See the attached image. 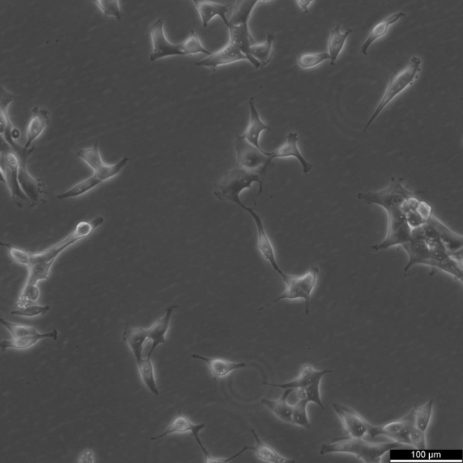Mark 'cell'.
<instances>
[{
    "label": "cell",
    "instance_id": "f1b7e54d",
    "mask_svg": "<svg viewBox=\"0 0 463 463\" xmlns=\"http://www.w3.org/2000/svg\"><path fill=\"white\" fill-rule=\"evenodd\" d=\"M406 16L405 12H399L394 13V15L389 16L382 21L376 23L372 30L370 31L369 35L366 39L365 43L363 44L361 49V54L363 55H368V51L370 45H372L377 39L385 36L390 26L398 22L400 19Z\"/></svg>",
    "mask_w": 463,
    "mask_h": 463
},
{
    "label": "cell",
    "instance_id": "e0dca14e",
    "mask_svg": "<svg viewBox=\"0 0 463 463\" xmlns=\"http://www.w3.org/2000/svg\"><path fill=\"white\" fill-rule=\"evenodd\" d=\"M241 61H248V57L234 44L228 42L223 48L195 64L197 67L209 68L215 70L220 66L227 65Z\"/></svg>",
    "mask_w": 463,
    "mask_h": 463
},
{
    "label": "cell",
    "instance_id": "6da1fadb",
    "mask_svg": "<svg viewBox=\"0 0 463 463\" xmlns=\"http://www.w3.org/2000/svg\"><path fill=\"white\" fill-rule=\"evenodd\" d=\"M104 218L97 216L91 221H82L73 232L57 243L41 253L30 254L28 264V278L25 287H36L39 281L48 280L51 267L57 258L73 244L88 237L93 231L101 227Z\"/></svg>",
    "mask_w": 463,
    "mask_h": 463
},
{
    "label": "cell",
    "instance_id": "8992f818",
    "mask_svg": "<svg viewBox=\"0 0 463 463\" xmlns=\"http://www.w3.org/2000/svg\"><path fill=\"white\" fill-rule=\"evenodd\" d=\"M414 196L415 195L403 185L401 180H395L394 177L391 178V182L387 188L358 195L359 200L363 202L378 205L386 211L401 209L403 205Z\"/></svg>",
    "mask_w": 463,
    "mask_h": 463
},
{
    "label": "cell",
    "instance_id": "f6af8a7d",
    "mask_svg": "<svg viewBox=\"0 0 463 463\" xmlns=\"http://www.w3.org/2000/svg\"><path fill=\"white\" fill-rule=\"evenodd\" d=\"M0 244H1V246L8 249L9 254L12 261H15L19 264H22V265L28 266L30 261V254L26 252V251L23 249L12 246V245L10 243L1 242Z\"/></svg>",
    "mask_w": 463,
    "mask_h": 463
},
{
    "label": "cell",
    "instance_id": "30bf717a",
    "mask_svg": "<svg viewBox=\"0 0 463 463\" xmlns=\"http://www.w3.org/2000/svg\"><path fill=\"white\" fill-rule=\"evenodd\" d=\"M19 160L16 152L12 149L8 144L3 145V147L2 145L1 165H0L2 181L8 185L13 198H21V200L26 202L30 201L19 183Z\"/></svg>",
    "mask_w": 463,
    "mask_h": 463
},
{
    "label": "cell",
    "instance_id": "cb8c5ba5",
    "mask_svg": "<svg viewBox=\"0 0 463 463\" xmlns=\"http://www.w3.org/2000/svg\"><path fill=\"white\" fill-rule=\"evenodd\" d=\"M193 2L200 16L204 28H207L211 19L217 16L221 17L224 24L229 28V23L226 16L229 11L228 5L211 2L209 0H193Z\"/></svg>",
    "mask_w": 463,
    "mask_h": 463
},
{
    "label": "cell",
    "instance_id": "7dc6e473",
    "mask_svg": "<svg viewBox=\"0 0 463 463\" xmlns=\"http://www.w3.org/2000/svg\"><path fill=\"white\" fill-rule=\"evenodd\" d=\"M313 0H296V3L300 6L303 13H308L309 6L313 3Z\"/></svg>",
    "mask_w": 463,
    "mask_h": 463
},
{
    "label": "cell",
    "instance_id": "7c38bea8",
    "mask_svg": "<svg viewBox=\"0 0 463 463\" xmlns=\"http://www.w3.org/2000/svg\"><path fill=\"white\" fill-rule=\"evenodd\" d=\"M412 426L411 417L408 414L405 418L389 422L385 425L376 426L369 423L368 435L372 439L379 435H385L400 444L410 446L409 435Z\"/></svg>",
    "mask_w": 463,
    "mask_h": 463
},
{
    "label": "cell",
    "instance_id": "bcb514c9",
    "mask_svg": "<svg viewBox=\"0 0 463 463\" xmlns=\"http://www.w3.org/2000/svg\"><path fill=\"white\" fill-rule=\"evenodd\" d=\"M410 446L419 449V451H426L427 448L426 433L420 431L416 428L413 424L411 428V433L409 435Z\"/></svg>",
    "mask_w": 463,
    "mask_h": 463
},
{
    "label": "cell",
    "instance_id": "d4e9b609",
    "mask_svg": "<svg viewBox=\"0 0 463 463\" xmlns=\"http://www.w3.org/2000/svg\"><path fill=\"white\" fill-rule=\"evenodd\" d=\"M205 427H206V425L204 423L195 424L188 417L180 413L171 422L169 426L164 430L163 433L155 436V437H151V440H158L171 434L188 433H191L194 436V438H196L198 437V435H200V433Z\"/></svg>",
    "mask_w": 463,
    "mask_h": 463
},
{
    "label": "cell",
    "instance_id": "7a4b0ae2",
    "mask_svg": "<svg viewBox=\"0 0 463 463\" xmlns=\"http://www.w3.org/2000/svg\"><path fill=\"white\" fill-rule=\"evenodd\" d=\"M403 445L399 442H370L363 438L346 437L334 440L321 446L320 454L349 453L366 463H379L387 453Z\"/></svg>",
    "mask_w": 463,
    "mask_h": 463
},
{
    "label": "cell",
    "instance_id": "8d00e7d4",
    "mask_svg": "<svg viewBox=\"0 0 463 463\" xmlns=\"http://www.w3.org/2000/svg\"><path fill=\"white\" fill-rule=\"evenodd\" d=\"M101 183H102V182L100 180H98L95 176H92L87 178V180L77 183L70 189L66 191L65 193L58 195L57 198L63 200L70 198L81 196L86 193H88L90 190L95 189Z\"/></svg>",
    "mask_w": 463,
    "mask_h": 463
},
{
    "label": "cell",
    "instance_id": "5b68a950",
    "mask_svg": "<svg viewBox=\"0 0 463 463\" xmlns=\"http://www.w3.org/2000/svg\"><path fill=\"white\" fill-rule=\"evenodd\" d=\"M319 273V267H312L301 276L284 274L281 277L285 287L281 295L272 303L283 300H303L305 304L304 312L308 314L310 299L316 285Z\"/></svg>",
    "mask_w": 463,
    "mask_h": 463
},
{
    "label": "cell",
    "instance_id": "9a60e30c",
    "mask_svg": "<svg viewBox=\"0 0 463 463\" xmlns=\"http://www.w3.org/2000/svg\"><path fill=\"white\" fill-rule=\"evenodd\" d=\"M332 372V370H319L315 369L312 365L305 363L301 367L299 375L294 380L283 384L263 382V385L283 390L288 388L304 390L315 385V384L321 383L324 375Z\"/></svg>",
    "mask_w": 463,
    "mask_h": 463
},
{
    "label": "cell",
    "instance_id": "e575fe53",
    "mask_svg": "<svg viewBox=\"0 0 463 463\" xmlns=\"http://www.w3.org/2000/svg\"><path fill=\"white\" fill-rule=\"evenodd\" d=\"M136 362L144 385L151 393L155 395H160L155 376L153 363H152L151 358L149 357L147 359L142 358L136 361Z\"/></svg>",
    "mask_w": 463,
    "mask_h": 463
},
{
    "label": "cell",
    "instance_id": "d6986e66",
    "mask_svg": "<svg viewBox=\"0 0 463 463\" xmlns=\"http://www.w3.org/2000/svg\"><path fill=\"white\" fill-rule=\"evenodd\" d=\"M299 141V134L296 133V132H290L286 137L285 142L276 150L271 152L270 161L272 162L275 158H295L301 164L303 173L308 174L313 167L302 155L299 148V144H297Z\"/></svg>",
    "mask_w": 463,
    "mask_h": 463
},
{
    "label": "cell",
    "instance_id": "44dd1931",
    "mask_svg": "<svg viewBox=\"0 0 463 463\" xmlns=\"http://www.w3.org/2000/svg\"><path fill=\"white\" fill-rule=\"evenodd\" d=\"M178 305H171L169 307L165 312L164 316L161 319H158L151 327L148 329L149 341L151 342V349L148 354V357L151 358L153 354L155 348L160 345H163L167 342L165 336L169 332L170 328V323L171 316H173L175 309L178 308Z\"/></svg>",
    "mask_w": 463,
    "mask_h": 463
},
{
    "label": "cell",
    "instance_id": "d590c367",
    "mask_svg": "<svg viewBox=\"0 0 463 463\" xmlns=\"http://www.w3.org/2000/svg\"><path fill=\"white\" fill-rule=\"evenodd\" d=\"M274 39V36L268 34L265 42L256 43L250 46L249 55L259 62L262 66L267 65L270 61L271 54H272Z\"/></svg>",
    "mask_w": 463,
    "mask_h": 463
},
{
    "label": "cell",
    "instance_id": "2e32d148",
    "mask_svg": "<svg viewBox=\"0 0 463 463\" xmlns=\"http://www.w3.org/2000/svg\"><path fill=\"white\" fill-rule=\"evenodd\" d=\"M31 152L23 151L17 154L19 160L18 180L21 187L30 202H37L43 193V183L41 180L32 177L26 167V158Z\"/></svg>",
    "mask_w": 463,
    "mask_h": 463
},
{
    "label": "cell",
    "instance_id": "60d3db41",
    "mask_svg": "<svg viewBox=\"0 0 463 463\" xmlns=\"http://www.w3.org/2000/svg\"><path fill=\"white\" fill-rule=\"evenodd\" d=\"M0 322H1L2 325L8 328L10 333L15 339H21V337L26 336L37 335L39 334L35 327L12 323L5 320L4 319H0Z\"/></svg>",
    "mask_w": 463,
    "mask_h": 463
},
{
    "label": "cell",
    "instance_id": "4316f807",
    "mask_svg": "<svg viewBox=\"0 0 463 463\" xmlns=\"http://www.w3.org/2000/svg\"><path fill=\"white\" fill-rule=\"evenodd\" d=\"M249 105L250 111L249 122L242 136L246 138L249 142L253 144L256 148L262 149L260 145L261 134L263 131L270 130V128L261 120L259 112H258L255 107L253 99H251Z\"/></svg>",
    "mask_w": 463,
    "mask_h": 463
},
{
    "label": "cell",
    "instance_id": "8fae6325",
    "mask_svg": "<svg viewBox=\"0 0 463 463\" xmlns=\"http://www.w3.org/2000/svg\"><path fill=\"white\" fill-rule=\"evenodd\" d=\"M150 36L153 45V50L150 55V62H155L158 59L170 56H185L182 43L173 44L168 41L164 32L163 19H158L152 24Z\"/></svg>",
    "mask_w": 463,
    "mask_h": 463
},
{
    "label": "cell",
    "instance_id": "3957f363",
    "mask_svg": "<svg viewBox=\"0 0 463 463\" xmlns=\"http://www.w3.org/2000/svg\"><path fill=\"white\" fill-rule=\"evenodd\" d=\"M265 173H251L240 167L229 169L214 185V194L218 200L234 202L240 206V194L245 189L260 185L259 195L263 191V177Z\"/></svg>",
    "mask_w": 463,
    "mask_h": 463
},
{
    "label": "cell",
    "instance_id": "1f68e13d",
    "mask_svg": "<svg viewBox=\"0 0 463 463\" xmlns=\"http://www.w3.org/2000/svg\"><path fill=\"white\" fill-rule=\"evenodd\" d=\"M46 339L57 340L58 339L57 330L54 329L51 332L48 334L39 333L37 335L26 336L21 337V339H13L10 341L4 340L1 341V343H0V347H1V349L3 350V352L8 348L24 350L34 346L39 340Z\"/></svg>",
    "mask_w": 463,
    "mask_h": 463
},
{
    "label": "cell",
    "instance_id": "f35d334b",
    "mask_svg": "<svg viewBox=\"0 0 463 463\" xmlns=\"http://www.w3.org/2000/svg\"><path fill=\"white\" fill-rule=\"evenodd\" d=\"M308 402L304 399H299L294 406L292 413V424L306 429L310 428L307 407Z\"/></svg>",
    "mask_w": 463,
    "mask_h": 463
},
{
    "label": "cell",
    "instance_id": "7402d4cb",
    "mask_svg": "<svg viewBox=\"0 0 463 463\" xmlns=\"http://www.w3.org/2000/svg\"><path fill=\"white\" fill-rule=\"evenodd\" d=\"M191 358L201 360L207 363L211 376L215 379H223L230 373L243 368L247 365L244 362H235L223 359L209 358L200 355H191Z\"/></svg>",
    "mask_w": 463,
    "mask_h": 463
},
{
    "label": "cell",
    "instance_id": "836d02e7",
    "mask_svg": "<svg viewBox=\"0 0 463 463\" xmlns=\"http://www.w3.org/2000/svg\"><path fill=\"white\" fill-rule=\"evenodd\" d=\"M260 2L267 3L269 1H263V0H241V1H236L233 15H232L229 21V26L242 24L248 25L251 12H253L256 5Z\"/></svg>",
    "mask_w": 463,
    "mask_h": 463
},
{
    "label": "cell",
    "instance_id": "4dcf8cb0",
    "mask_svg": "<svg viewBox=\"0 0 463 463\" xmlns=\"http://www.w3.org/2000/svg\"><path fill=\"white\" fill-rule=\"evenodd\" d=\"M352 29H348L345 32H341L340 25H337L330 30L328 41V50L330 56V65L334 66L335 62L341 55L345 46L347 39L352 35Z\"/></svg>",
    "mask_w": 463,
    "mask_h": 463
},
{
    "label": "cell",
    "instance_id": "d6a6232c",
    "mask_svg": "<svg viewBox=\"0 0 463 463\" xmlns=\"http://www.w3.org/2000/svg\"><path fill=\"white\" fill-rule=\"evenodd\" d=\"M434 400L430 399L419 407H415L408 414L411 417L413 426L423 433H426L431 421L433 413Z\"/></svg>",
    "mask_w": 463,
    "mask_h": 463
},
{
    "label": "cell",
    "instance_id": "277c9868",
    "mask_svg": "<svg viewBox=\"0 0 463 463\" xmlns=\"http://www.w3.org/2000/svg\"><path fill=\"white\" fill-rule=\"evenodd\" d=\"M422 59L419 57L414 56L409 59L406 67L401 70L398 74L390 79L387 88L384 93L381 100L377 106L372 117L366 125L363 133L365 134L370 125L375 120L387 106L394 99L404 91L409 86H412L416 80H418L422 70Z\"/></svg>",
    "mask_w": 463,
    "mask_h": 463
},
{
    "label": "cell",
    "instance_id": "4fadbf2b",
    "mask_svg": "<svg viewBox=\"0 0 463 463\" xmlns=\"http://www.w3.org/2000/svg\"><path fill=\"white\" fill-rule=\"evenodd\" d=\"M333 408L349 436L363 438L368 435L369 422L355 410L339 403H334Z\"/></svg>",
    "mask_w": 463,
    "mask_h": 463
},
{
    "label": "cell",
    "instance_id": "83f0119b",
    "mask_svg": "<svg viewBox=\"0 0 463 463\" xmlns=\"http://www.w3.org/2000/svg\"><path fill=\"white\" fill-rule=\"evenodd\" d=\"M123 340L131 348L135 360H140L143 358L142 352L145 343L149 341L148 329L130 328L128 324L124 329Z\"/></svg>",
    "mask_w": 463,
    "mask_h": 463
},
{
    "label": "cell",
    "instance_id": "ac0fdd59",
    "mask_svg": "<svg viewBox=\"0 0 463 463\" xmlns=\"http://www.w3.org/2000/svg\"><path fill=\"white\" fill-rule=\"evenodd\" d=\"M408 256V263L404 269V272L415 265H426L433 269V259L431 252L426 241L422 238L412 237L411 240L403 245Z\"/></svg>",
    "mask_w": 463,
    "mask_h": 463
},
{
    "label": "cell",
    "instance_id": "74e56055",
    "mask_svg": "<svg viewBox=\"0 0 463 463\" xmlns=\"http://www.w3.org/2000/svg\"><path fill=\"white\" fill-rule=\"evenodd\" d=\"M330 59L328 53L326 52L303 53L297 58V65L303 69H310Z\"/></svg>",
    "mask_w": 463,
    "mask_h": 463
},
{
    "label": "cell",
    "instance_id": "ab89813d",
    "mask_svg": "<svg viewBox=\"0 0 463 463\" xmlns=\"http://www.w3.org/2000/svg\"><path fill=\"white\" fill-rule=\"evenodd\" d=\"M182 44L185 55L203 54L209 57L211 55V53L204 48L200 39L198 38L194 30L191 31L189 37Z\"/></svg>",
    "mask_w": 463,
    "mask_h": 463
},
{
    "label": "cell",
    "instance_id": "603a6c76",
    "mask_svg": "<svg viewBox=\"0 0 463 463\" xmlns=\"http://www.w3.org/2000/svg\"><path fill=\"white\" fill-rule=\"evenodd\" d=\"M49 123L50 117L48 111L39 109L38 107L32 110L28 129H26V142L24 147L26 151L30 149V145L48 127Z\"/></svg>",
    "mask_w": 463,
    "mask_h": 463
},
{
    "label": "cell",
    "instance_id": "b9f144b4",
    "mask_svg": "<svg viewBox=\"0 0 463 463\" xmlns=\"http://www.w3.org/2000/svg\"><path fill=\"white\" fill-rule=\"evenodd\" d=\"M96 6L104 13L105 18L114 17L121 21L123 13L119 5L118 0H97Z\"/></svg>",
    "mask_w": 463,
    "mask_h": 463
},
{
    "label": "cell",
    "instance_id": "5bb4252c",
    "mask_svg": "<svg viewBox=\"0 0 463 463\" xmlns=\"http://www.w3.org/2000/svg\"><path fill=\"white\" fill-rule=\"evenodd\" d=\"M240 207L244 210L248 211L249 215L252 216L257 230V249L260 251L262 256L273 267V269L282 276L284 274L281 268L278 265L275 249L272 243L264 228L263 221L259 215H258L254 209L249 208L242 202Z\"/></svg>",
    "mask_w": 463,
    "mask_h": 463
},
{
    "label": "cell",
    "instance_id": "ee69618b",
    "mask_svg": "<svg viewBox=\"0 0 463 463\" xmlns=\"http://www.w3.org/2000/svg\"><path fill=\"white\" fill-rule=\"evenodd\" d=\"M320 386L321 383H319L304 390H297V398L306 400L308 403H315L324 410L325 408H324L321 401Z\"/></svg>",
    "mask_w": 463,
    "mask_h": 463
},
{
    "label": "cell",
    "instance_id": "c3c4849f",
    "mask_svg": "<svg viewBox=\"0 0 463 463\" xmlns=\"http://www.w3.org/2000/svg\"><path fill=\"white\" fill-rule=\"evenodd\" d=\"M80 460H83L82 462H93V454L91 451H86L82 454Z\"/></svg>",
    "mask_w": 463,
    "mask_h": 463
},
{
    "label": "cell",
    "instance_id": "484cf974",
    "mask_svg": "<svg viewBox=\"0 0 463 463\" xmlns=\"http://www.w3.org/2000/svg\"><path fill=\"white\" fill-rule=\"evenodd\" d=\"M294 391L292 388L285 389L282 396L276 400L267 399H262V404L267 407L277 419L292 424V413L294 406L288 404L287 399L291 393Z\"/></svg>",
    "mask_w": 463,
    "mask_h": 463
},
{
    "label": "cell",
    "instance_id": "ba28073f",
    "mask_svg": "<svg viewBox=\"0 0 463 463\" xmlns=\"http://www.w3.org/2000/svg\"><path fill=\"white\" fill-rule=\"evenodd\" d=\"M235 150L238 167L251 173H265L271 162L270 153L259 149L242 135L236 139Z\"/></svg>",
    "mask_w": 463,
    "mask_h": 463
},
{
    "label": "cell",
    "instance_id": "52a82bcc",
    "mask_svg": "<svg viewBox=\"0 0 463 463\" xmlns=\"http://www.w3.org/2000/svg\"><path fill=\"white\" fill-rule=\"evenodd\" d=\"M388 228L385 239L372 246L374 252L388 249L407 243L412 239V229L407 223L406 214L401 209L387 211Z\"/></svg>",
    "mask_w": 463,
    "mask_h": 463
},
{
    "label": "cell",
    "instance_id": "ffe728a7",
    "mask_svg": "<svg viewBox=\"0 0 463 463\" xmlns=\"http://www.w3.org/2000/svg\"><path fill=\"white\" fill-rule=\"evenodd\" d=\"M229 31V42L238 46L243 54L248 57L249 62L252 64L254 68H259L262 67V64L259 62L249 55L250 46L255 44L256 41L250 34L248 25L230 26Z\"/></svg>",
    "mask_w": 463,
    "mask_h": 463
},
{
    "label": "cell",
    "instance_id": "f546056e",
    "mask_svg": "<svg viewBox=\"0 0 463 463\" xmlns=\"http://www.w3.org/2000/svg\"><path fill=\"white\" fill-rule=\"evenodd\" d=\"M256 441V445L253 447H249L250 451H253L256 458L261 462L267 463H293L294 460L284 457L281 453L263 442L256 434L254 429H251Z\"/></svg>",
    "mask_w": 463,
    "mask_h": 463
},
{
    "label": "cell",
    "instance_id": "9c48e42d",
    "mask_svg": "<svg viewBox=\"0 0 463 463\" xmlns=\"http://www.w3.org/2000/svg\"><path fill=\"white\" fill-rule=\"evenodd\" d=\"M77 157L80 158L81 160L87 163L94 171V175L93 176L97 177L102 182L111 180V178L120 173L130 160L129 157H124L122 160L115 164L105 163L102 160L100 151H99L97 142L91 149L79 150L77 152Z\"/></svg>",
    "mask_w": 463,
    "mask_h": 463
},
{
    "label": "cell",
    "instance_id": "7bdbcfd3",
    "mask_svg": "<svg viewBox=\"0 0 463 463\" xmlns=\"http://www.w3.org/2000/svg\"><path fill=\"white\" fill-rule=\"evenodd\" d=\"M50 306L34 305V304L26 303L23 305L17 306L15 310L10 312L13 315H19L26 317H32L38 315L45 314L50 310Z\"/></svg>",
    "mask_w": 463,
    "mask_h": 463
}]
</instances>
